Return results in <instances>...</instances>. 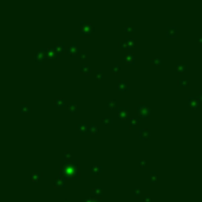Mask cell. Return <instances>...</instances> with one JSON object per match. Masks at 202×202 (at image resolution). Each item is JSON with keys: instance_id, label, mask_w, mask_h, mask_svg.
<instances>
[{"instance_id": "1", "label": "cell", "mask_w": 202, "mask_h": 202, "mask_svg": "<svg viewBox=\"0 0 202 202\" xmlns=\"http://www.w3.org/2000/svg\"><path fill=\"white\" fill-rule=\"evenodd\" d=\"M60 176L63 177H79V168L78 164L73 162H66L60 168Z\"/></svg>"}, {"instance_id": "2", "label": "cell", "mask_w": 202, "mask_h": 202, "mask_svg": "<svg viewBox=\"0 0 202 202\" xmlns=\"http://www.w3.org/2000/svg\"><path fill=\"white\" fill-rule=\"evenodd\" d=\"M136 112H137L138 116L142 117V118H148L150 116V113H151L150 109L146 105V103H140L136 107Z\"/></svg>"}, {"instance_id": "3", "label": "cell", "mask_w": 202, "mask_h": 202, "mask_svg": "<svg viewBox=\"0 0 202 202\" xmlns=\"http://www.w3.org/2000/svg\"><path fill=\"white\" fill-rule=\"evenodd\" d=\"M46 58H49V54H47V50L46 49H42V50H39L38 52H36L33 54V59L36 62H38V63H40V64L44 63V60Z\"/></svg>"}, {"instance_id": "4", "label": "cell", "mask_w": 202, "mask_h": 202, "mask_svg": "<svg viewBox=\"0 0 202 202\" xmlns=\"http://www.w3.org/2000/svg\"><path fill=\"white\" fill-rule=\"evenodd\" d=\"M92 31H93V26H92V24H90V23H86V21H82L81 23V33L84 36H89V34H91L92 33Z\"/></svg>"}, {"instance_id": "5", "label": "cell", "mask_w": 202, "mask_h": 202, "mask_svg": "<svg viewBox=\"0 0 202 202\" xmlns=\"http://www.w3.org/2000/svg\"><path fill=\"white\" fill-rule=\"evenodd\" d=\"M118 118H119L121 121L130 119L129 109H128V108H119V109H118Z\"/></svg>"}, {"instance_id": "6", "label": "cell", "mask_w": 202, "mask_h": 202, "mask_svg": "<svg viewBox=\"0 0 202 202\" xmlns=\"http://www.w3.org/2000/svg\"><path fill=\"white\" fill-rule=\"evenodd\" d=\"M201 101L199 99V97H188V105L191 109H197Z\"/></svg>"}, {"instance_id": "7", "label": "cell", "mask_w": 202, "mask_h": 202, "mask_svg": "<svg viewBox=\"0 0 202 202\" xmlns=\"http://www.w3.org/2000/svg\"><path fill=\"white\" fill-rule=\"evenodd\" d=\"M138 136H140V138H141V140H143V141H147V140H149V138H150V136H151V132H150V130H149V129L143 128V129H141V130H140Z\"/></svg>"}, {"instance_id": "8", "label": "cell", "mask_w": 202, "mask_h": 202, "mask_svg": "<svg viewBox=\"0 0 202 202\" xmlns=\"http://www.w3.org/2000/svg\"><path fill=\"white\" fill-rule=\"evenodd\" d=\"M65 186V177L63 176H57L53 181V187L54 188H63Z\"/></svg>"}, {"instance_id": "9", "label": "cell", "mask_w": 202, "mask_h": 202, "mask_svg": "<svg viewBox=\"0 0 202 202\" xmlns=\"http://www.w3.org/2000/svg\"><path fill=\"white\" fill-rule=\"evenodd\" d=\"M117 88H118V90L119 91H128L129 89H130V85H129V82L128 81H119L118 82V84H117Z\"/></svg>"}, {"instance_id": "10", "label": "cell", "mask_w": 202, "mask_h": 202, "mask_svg": "<svg viewBox=\"0 0 202 202\" xmlns=\"http://www.w3.org/2000/svg\"><path fill=\"white\" fill-rule=\"evenodd\" d=\"M179 34V28L176 27V26H169L168 28H167V36L169 37V38H174V37H176Z\"/></svg>"}, {"instance_id": "11", "label": "cell", "mask_w": 202, "mask_h": 202, "mask_svg": "<svg viewBox=\"0 0 202 202\" xmlns=\"http://www.w3.org/2000/svg\"><path fill=\"white\" fill-rule=\"evenodd\" d=\"M124 62L127 64H130V65H134L135 64V54L129 52V53H125L124 54Z\"/></svg>"}, {"instance_id": "12", "label": "cell", "mask_w": 202, "mask_h": 202, "mask_svg": "<svg viewBox=\"0 0 202 202\" xmlns=\"http://www.w3.org/2000/svg\"><path fill=\"white\" fill-rule=\"evenodd\" d=\"M102 171H103V168L98 164H95L91 167V175L92 176H97V175L102 174Z\"/></svg>"}, {"instance_id": "13", "label": "cell", "mask_w": 202, "mask_h": 202, "mask_svg": "<svg viewBox=\"0 0 202 202\" xmlns=\"http://www.w3.org/2000/svg\"><path fill=\"white\" fill-rule=\"evenodd\" d=\"M67 52H69V54H77V53H79V47L77 46L74 43H72L69 47H67Z\"/></svg>"}, {"instance_id": "14", "label": "cell", "mask_w": 202, "mask_h": 202, "mask_svg": "<svg viewBox=\"0 0 202 202\" xmlns=\"http://www.w3.org/2000/svg\"><path fill=\"white\" fill-rule=\"evenodd\" d=\"M54 49L57 50V52H58V53H63V52L65 51V49H66V45H65V43H63V42L56 43V44H54Z\"/></svg>"}, {"instance_id": "15", "label": "cell", "mask_w": 202, "mask_h": 202, "mask_svg": "<svg viewBox=\"0 0 202 202\" xmlns=\"http://www.w3.org/2000/svg\"><path fill=\"white\" fill-rule=\"evenodd\" d=\"M77 129H78V131L81 134H88V132H90L89 131V127L86 125L85 123H79L78 125H77Z\"/></svg>"}, {"instance_id": "16", "label": "cell", "mask_w": 202, "mask_h": 202, "mask_svg": "<svg viewBox=\"0 0 202 202\" xmlns=\"http://www.w3.org/2000/svg\"><path fill=\"white\" fill-rule=\"evenodd\" d=\"M47 54H49V58L53 59V58H58L60 53H58L54 47H52V49H47Z\"/></svg>"}, {"instance_id": "17", "label": "cell", "mask_w": 202, "mask_h": 202, "mask_svg": "<svg viewBox=\"0 0 202 202\" xmlns=\"http://www.w3.org/2000/svg\"><path fill=\"white\" fill-rule=\"evenodd\" d=\"M65 104H66L65 98H63V97H56L54 98V105L57 108H62V107H64Z\"/></svg>"}, {"instance_id": "18", "label": "cell", "mask_w": 202, "mask_h": 202, "mask_svg": "<svg viewBox=\"0 0 202 202\" xmlns=\"http://www.w3.org/2000/svg\"><path fill=\"white\" fill-rule=\"evenodd\" d=\"M138 124H140V119H138V118H136V117H130V119H129V129L136 128Z\"/></svg>"}, {"instance_id": "19", "label": "cell", "mask_w": 202, "mask_h": 202, "mask_svg": "<svg viewBox=\"0 0 202 202\" xmlns=\"http://www.w3.org/2000/svg\"><path fill=\"white\" fill-rule=\"evenodd\" d=\"M20 111L24 112V113H30V112H31V107L28 105V103L23 102V103L20 104Z\"/></svg>"}, {"instance_id": "20", "label": "cell", "mask_w": 202, "mask_h": 202, "mask_svg": "<svg viewBox=\"0 0 202 202\" xmlns=\"http://www.w3.org/2000/svg\"><path fill=\"white\" fill-rule=\"evenodd\" d=\"M187 69H188V65L187 64H177L176 65V72L177 73H185L186 71H187Z\"/></svg>"}, {"instance_id": "21", "label": "cell", "mask_w": 202, "mask_h": 202, "mask_svg": "<svg viewBox=\"0 0 202 202\" xmlns=\"http://www.w3.org/2000/svg\"><path fill=\"white\" fill-rule=\"evenodd\" d=\"M102 188H99V187H96V188H92L91 189V194L95 196V197H101L102 196Z\"/></svg>"}, {"instance_id": "22", "label": "cell", "mask_w": 202, "mask_h": 202, "mask_svg": "<svg viewBox=\"0 0 202 202\" xmlns=\"http://www.w3.org/2000/svg\"><path fill=\"white\" fill-rule=\"evenodd\" d=\"M81 73L82 74H90L91 73V66L90 65H82L81 67Z\"/></svg>"}, {"instance_id": "23", "label": "cell", "mask_w": 202, "mask_h": 202, "mask_svg": "<svg viewBox=\"0 0 202 202\" xmlns=\"http://www.w3.org/2000/svg\"><path fill=\"white\" fill-rule=\"evenodd\" d=\"M42 175H43V174H42V172H39V171H34V172H32V174H31V180H32L33 183L38 182V180H40Z\"/></svg>"}, {"instance_id": "24", "label": "cell", "mask_w": 202, "mask_h": 202, "mask_svg": "<svg viewBox=\"0 0 202 202\" xmlns=\"http://www.w3.org/2000/svg\"><path fill=\"white\" fill-rule=\"evenodd\" d=\"M67 108H69V111H70V112H74L78 107H77V103H76V102H70L69 104H67Z\"/></svg>"}, {"instance_id": "25", "label": "cell", "mask_w": 202, "mask_h": 202, "mask_svg": "<svg viewBox=\"0 0 202 202\" xmlns=\"http://www.w3.org/2000/svg\"><path fill=\"white\" fill-rule=\"evenodd\" d=\"M89 131H90V134L96 135L98 132V127L96 125V124H90V125H89Z\"/></svg>"}, {"instance_id": "26", "label": "cell", "mask_w": 202, "mask_h": 202, "mask_svg": "<svg viewBox=\"0 0 202 202\" xmlns=\"http://www.w3.org/2000/svg\"><path fill=\"white\" fill-rule=\"evenodd\" d=\"M150 63H151L152 65L157 66V65H161V64H162V59L160 58V57H155V58H152V59L150 60Z\"/></svg>"}, {"instance_id": "27", "label": "cell", "mask_w": 202, "mask_h": 202, "mask_svg": "<svg viewBox=\"0 0 202 202\" xmlns=\"http://www.w3.org/2000/svg\"><path fill=\"white\" fill-rule=\"evenodd\" d=\"M117 107V101L116 99H110L108 101V108L109 109H113V108H116Z\"/></svg>"}, {"instance_id": "28", "label": "cell", "mask_w": 202, "mask_h": 202, "mask_svg": "<svg viewBox=\"0 0 202 202\" xmlns=\"http://www.w3.org/2000/svg\"><path fill=\"white\" fill-rule=\"evenodd\" d=\"M157 180H158V175L156 174V172H150V182L151 183H155V182H157Z\"/></svg>"}, {"instance_id": "29", "label": "cell", "mask_w": 202, "mask_h": 202, "mask_svg": "<svg viewBox=\"0 0 202 202\" xmlns=\"http://www.w3.org/2000/svg\"><path fill=\"white\" fill-rule=\"evenodd\" d=\"M95 76H96V79H97V81H102L103 77H104V72L102 70H97L96 73H95Z\"/></svg>"}, {"instance_id": "30", "label": "cell", "mask_w": 202, "mask_h": 202, "mask_svg": "<svg viewBox=\"0 0 202 202\" xmlns=\"http://www.w3.org/2000/svg\"><path fill=\"white\" fill-rule=\"evenodd\" d=\"M127 43H128V49H132V47H135V38H128V39H125Z\"/></svg>"}, {"instance_id": "31", "label": "cell", "mask_w": 202, "mask_h": 202, "mask_svg": "<svg viewBox=\"0 0 202 202\" xmlns=\"http://www.w3.org/2000/svg\"><path fill=\"white\" fill-rule=\"evenodd\" d=\"M112 122H113V119H112L111 117H104V118L102 119V123L105 124V125H110Z\"/></svg>"}, {"instance_id": "32", "label": "cell", "mask_w": 202, "mask_h": 202, "mask_svg": "<svg viewBox=\"0 0 202 202\" xmlns=\"http://www.w3.org/2000/svg\"><path fill=\"white\" fill-rule=\"evenodd\" d=\"M63 157H64V160H65V161L70 162V160H71V157H72V154H71L70 151H66V152H64Z\"/></svg>"}, {"instance_id": "33", "label": "cell", "mask_w": 202, "mask_h": 202, "mask_svg": "<svg viewBox=\"0 0 202 202\" xmlns=\"http://www.w3.org/2000/svg\"><path fill=\"white\" fill-rule=\"evenodd\" d=\"M177 85H179V86H187V85H188V81H187V79L180 78V79L177 81Z\"/></svg>"}, {"instance_id": "34", "label": "cell", "mask_w": 202, "mask_h": 202, "mask_svg": "<svg viewBox=\"0 0 202 202\" xmlns=\"http://www.w3.org/2000/svg\"><path fill=\"white\" fill-rule=\"evenodd\" d=\"M132 194H134V196H141L142 195V190L140 189V188H135L134 189V191H132Z\"/></svg>"}, {"instance_id": "35", "label": "cell", "mask_w": 202, "mask_h": 202, "mask_svg": "<svg viewBox=\"0 0 202 202\" xmlns=\"http://www.w3.org/2000/svg\"><path fill=\"white\" fill-rule=\"evenodd\" d=\"M118 46L121 47V49H127V47H128V43H127V40H121V42L118 43Z\"/></svg>"}, {"instance_id": "36", "label": "cell", "mask_w": 202, "mask_h": 202, "mask_svg": "<svg viewBox=\"0 0 202 202\" xmlns=\"http://www.w3.org/2000/svg\"><path fill=\"white\" fill-rule=\"evenodd\" d=\"M119 70H121V66H119L118 64H116V65H115V66L112 67V72H113L115 74H117V73L119 72Z\"/></svg>"}, {"instance_id": "37", "label": "cell", "mask_w": 202, "mask_h": 202, "mask_svg": "<svg viewBox=\"0 0 202 202\" xmlns=\"http://www.w3.org/2000/svg\"><path fill=\"white\" fill-rule=\"evenodd\" d=\"M143 201H144V202H151V201H152L151 195H150V194H146V195H144V197H143Z\"/></svg>"}, {"instance_id": "38", "label": "cell", "mask_w": 202, "mask_h": 202, "mask_svg": "<svg viewBox=\"0 0 202 202\" xmlns=\"http://www.w3.org/2000/svg\"><path fill=\"white\" fill-rule=\"evenodd\" d=\"M98 199H95V197H88V199H84L83 202H97Z\"/></svg>"}, {"instance_id": "39", "label": "cell", "mask_w": 202, "mask_h": 202, "mask_svg": "<svg viewBox=\"0 0 202 202\" xmlns=\"http://www.w3.org/2000/svg\"><path fill=\"white\" fill-rule=\"evenodd\" d=\"M125 31L127 32H132V31H135V27L134 26H127L125 27Z\"/></svg>"}, {"instance_id": "40", "label": "cell", "mask_w": 202, "mask_h": 202, "mask_svg": "<svg viewBox=\"0 0 202 202\" xmlns=\"http://www.w3.org/2000/svg\"><path fill=\"white\" fill-rule=\"evenodd\" d=\"M146 166H147V161L146 160L140 161V167H146Z\"/></svg>"}, {"instance_id": "41", "label": "cell", "mask_w": 202, "mask_h": 202, "mask_svg": "<svg viewBox=\"0 0 202 202\" xmlns=\"http://www.w3.org/2000/svg\"><path fill=\"white\" fill-rule=\"evenodd\" d=\"M199 99L201 101V103H202V90H200L199 91Z\"/></svg>"}, {"instance_id": "42", "label": "cell", "mask_w": 202, "mask_h": 202, "mask_svg": "<svg viewBox=\"0 0 202 202\" xmlns=\"http://www.w3.org/2000/svg\"><path fill=\"white\" fill-rule=\"evenodd\" d=\"M81 58H83V59L86 58V54H85V53H81Z\"/></svg>"}, {"instance_id": "43", "label": "cell", "mask_w": 202, "mask_h": 202, "mask_svg": "<svg viewBox=\"0 0 202 202\" xmlns=\"http://www.w3.org/2000/svg\"><path fill=\"white\" fill-rule=\"evenodd\" d=\"M63 202H70V201H69V200H65V201H63Z\"/></svg>"}, {"instance_id": "44", "label": "cell", "mask_w": 202, "mask_h": 202, "mask_svg": "<svg viewBox=\"0 0 202 202\" xmlns=\"http://www.w3.org/2000/svg\"><path fill=\"white\" fill-rule=\"evenodd\" d=\"M27 202H33V201H32V200H28V201H27Z\"/></svg>"}, {"instance_id": "45", "label": "cell", "mask_w": 202, "mask_h": 202, "mask_svg": "<svg viewBox=\"0 0 202 202\" xmlns=\"http://www.w3.org/2000/svg\"><path fill=\"white\" fill-rule=\"evenodd\" d=\"M97 202H102V201H101V200H99V199H98V200H97Z\"/></svg>"}]
</instances>
